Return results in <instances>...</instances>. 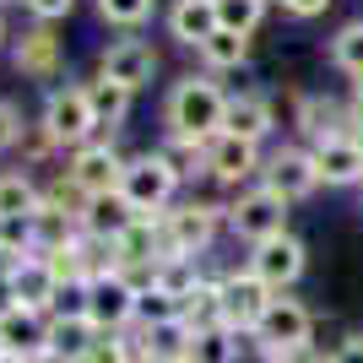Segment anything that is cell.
<instances>
[{"mask_svg": "<svg viewBox=\"0 0 363 363\" xmlns=\"http://www.w3.org/2000/svg\"><path fill=\"white\" fill-rule=\"evenodd\" d=\"M223 114H228V92L217 87L212 76L174 82V92H168V104H163L168 136H184V141H212L223 130Z\"/></svg>", "mask_w": 363, "mask_h": 363, "instance_id": "obj_1", "label": "cell"}, {"mask_svg": "<svg viewBox=\"0 0 363 363\" xmlns=\"http://www.w3.org/2000/svg\"><path fill=\"white\" fill-rule=\"evenodd\" d=\"M55 136V147H87L98 136V114H92V98H87V82H60L49 87L44 98V120H38Z\"/></svg>", "mask_w": 363, "mask_h": 363, "instance_id": "obj_2", "label": "cell"}, {"mask_svg": "<svg viewBox=\"0 0 363 363\" xmlns=\"http://www.w3.org/2000/svg\"><path fill=\"white\" fill-rule=\"evenodd\" d=\"M223 223H228V206H212V201H179V206H168L163 212V260L168 255L201 260Z\"/></svg>", "mask_w": 363, "mask_h": 363, "instance_id": "obj_3", "label": "cell"}, {"mask_svg": "<svg viewBox=\"0 0 363 363\" xmlns=\"http://www.w3.org/2000/svg\"><path fill=\"white\" fill-rule=\"evenodd\" d=\"M217 298H223V325H228V331L255 336L277 293L266 288V282H260L250 266H228V272L217 277Z\"/></svg>", "mask_w": 363, "mask_h": 363, "instance_id": "obj_4", "label": "cell"}, {"mask_svg": "<svg viewBox=\"0 0 363 363\" xmlns=\"http://www.w3.org/2000/svg\"><path fill=\"white\" fill-rule=\"evenodd\" d=\"M174 190H179V174L168 168L163 152H141L125 163V179H120V196L136 206V217H157L174 206Z\"/></svg>", "mask_w": 363, "mask_h": 363, "instance_id": "obj_5", "label": "cell"}, {"mask_svg": "<svg viewBox=\"0 0 363 363\" xmlns=\"http://www.w3.org/2000/svg\"><path fill=\"white\" fill-rule=\"evenodd\" d=\"M250 342H255L260 352H272V358L303 352V347H315V315H309L298 298H282V293H277L266 320H260V331L250 336Z\"/></svg>", "mask_w": 363, "mask_h": 363, "instance_id": "obj_6", "label": "cell"}, {"mask_svg": "<svg viewBox=\"0 0 363 363\" xmlns=\"http://www.w3.org/2000/svg\"><path fill=\"white\" fill-rule=\"evenodd\" d=\"M228 228H233L244 244H266V239H277V233H288V201L277 196V190H266V184H255V190H244V196L228 206Z\"/></svg>", "mask_w": 363, "mask_h": 363, "instance_id": "obj_7", "label": "cell"}, {"mask_svg": "<svg viewBox=\"0 0 363 363\" xmlns=\"http://www.w3.org/2000/svg\"><path fill=\"white\" fill-rule=\"evenodd\" d=\"M87 320L104 336H125L130 325H136V288H130L120 272L87 282Z\"/></svg>", "mask_w": 363, "mask_h": 363, "instance_id": "obj_8", "label": "cell"}, {"mask_svg": "<svg viewBox=\"0 0 363 363\" xmlns=\"http://www.w3.org/2000/svg\"><path fill=\"white\" fill-rule=\"evenodd\" d=\"M260 184L266 190H277V196L288 201H303L320 190V174H315V157H309V147H277L272 157H266V168H260Z\"/></svg>", "mask_w": 363, "mask_h": 363, "instance_id": "obj_9", "label": "cell"}, {"mask_svg": "<svg viewBox=\"0 0 363 363\" xmlns=\"http://www.w3.org/2000/svg\"><path fill=\"white\" fill-rule=\"evenodd\" d=\"M244 266H250L272 293H288L303 277V244L293 239V233H277V239H266V244H250Z\"/></svg>", "mask_w": 363, "mask_h": 363, "instance_id": "obj_10", "label": "cell"}, {"mask_svg": "<svg viewBox=\"0 0 363 363\" xmlns=\"http://www.w3.org/2000/svg\"><path fill=\"white\" fill-rule=\"evenodd\" d=\"M152 71H157V49H152L147 38H136V33L108 38V49L98 55V76H108V82H120V87H130V92L147 87Z\"/></svg>", "mask_w": 363, "mask_h": 363, "instance_id": "obj_11", "label": "cell"}, {"mask_svg": "<svg viewBox=\"0 0 363 363\" xmlns=\"http://www.w3.org/2000/svg\"><path fill=\"white\" fill-rule=\"evenodd\" d=\"M125 163H130V157H120V152H114V141H87V147L71 152L65 174H71L87 196H114V190H120V179H125Z\"/></svg>", "mask_w": 363, "mask_h": 363, "instance_id": "obj_12", "label": "cell"}, {"mask_svg": "<svg viewBox=\"0 0 363 363\" xmlns=\"http://www.w3.org/2000/svg\"><path fill=\"white\" fill-rule=\"evenodd\" d=\"M0 342L11 358L49 363V315L22 309V303H0Z\"/></svg>", "mask_w": 363, "mask_h": 363, "instance_id": "obj_13", "label": "cell"}, {"mask_svg": "<svg viewBox=\"0 0 363 363\" xmlns=\"http://www.w3.org/2000/svg\"><path fill=\"white\" fill-rule=\"evenodd\" d=\"M16 71L33 76V82H55V76L65 71V49H60V33H55V22H33L22 38H16Z\"/></svg>", "mask_w": 363, "mask_h": 363, "instance_id": "obj_14", "label": "cell"}, {"mask_svg": "<svg viewBox=\"0 0 363 363\" xmlns=\"http://www.w3.org/2000/svg\"><path fill=\"white\" fill-rule=\"evenodd\" d=\"M260 147L255 141H239L228 136V130H217L212 141H206V174H212L217 184H244L250 174H260Z\"/></svg>", "mask_w": 363, "mask_h": 363, "instance_id": "obj_15", "label": "cell"}, {"mask_svg": "<svg viewBox=\"0 0 363 363\" xmlns=\"http://www.w3.org/2000/svg\"><path fill=\"white\" fill-rule=\"evenodd\" d=\"M320 184H363V136H331L309 147Z\"/></svg>", "mask_w": 363, "mask_h": 363, "instance_id": "obj_16", "label": "cell"}, {"mask_svg": "<svg viewBox=\"0 0 363 363\" xmlns=\"http://www.w3.org/2000/svg\"><path fill=\"white\" fill-rule=\"evenodd\" d=\"M293 125H298V136L309 141V147H320V141H331V136H358L347 104H331V98H298Z\"/></svg>", "mask_w": 363, "mask_h": 363, "instance_id": "obj_17", "label": "cell"}, {"mask_svg": "<svg viewBox=\"0 0 363 363\" xmlns=\"http://www.w3.org/2000/svg\"><path fill=\"white\" fill-rule=\"evenodd\" d=\"M272 125H277V114H272V104L260 98V92H228V114H223V130L228 136H239V141H266L272 136Z\"/></svg>", "mask_w": 363, "mask_h": 363, "instance_id": "obj_18", "label": "cell"}, {"mask_svg": "<svg viewBox=\"0 0 363 363\" xmlns=\"http://www.w3.org/2000/svg\"><path fill=\"white\" fill-rule=\"evenodd\" d=\"M104 342V331L92 320H65L49 315V363H87V352Z\"/></svg>", "mask_w": 363, "mask_h": 363, "instance_id": "obj_19", "label": "cell"}, {"mask_svg": "<svg viewBox=\"0 0 363 363\" xmlns=\"http://www.w3.org/2000/svg\"><path fill=\"white\" fill-rule=\"evenodd\" d=\"M55 277H49V266L38 255L33 260H22L16 266V277L6 282V303H22V309H38V315H49V303H55Z\"/></svg>", "mask_w": 363, "mask_h": 363, "instance_id": "obj_20", "label": "cell"}, {"mask_svg": "<svg viewBox=\"0 0 363 363\" xmlns=\"http://www.w3.org/2000/svg\"><path fill=\"white\" fill-rule=\"evenodd\" d=\"M217 28H223L217 22V0H174V11H168V33L190 49H201Z\"/></svg>", "mask_w": 363, "mask_h": 363, "instance_id": "obj_21", "label": "cell"}, {"mask_svg": "<svg viewBox=\"0 0 363 363\" xmlns=\"http://www.w3.org/2000/svg\"><path fill=\"white\" fill-rule=\"evenodd\" d=\"M130 223H136V206H130L120 190H114V196H92V201H87V212H82V233H92V239H108V244L120 239Z\"/></svg>", "mask_w": 363, "mask_h": 363, "instance_id": "obj_22", "label": "cell"}, {"mask_svg": "<svg viewBox=\"0 0 363 363\" xmlns=\"http://www.w3.org/2000/svg\"><path fill=\"white\" fill-rule=\"evenodd\" d=\"M179 320L190 325V331H212V325H223V298H217V277H201L196 288L179 298Z\"/></svg>", "mask_w": 363, "mask_h": 363, "instance_id": "obj_23", "label": "cell"}, {"mask_svg": "<svg viewBox=\"0 0 363 363\" xmlns=\"http://www.w3.org/2000/svg\"><path fill=\"white\" fill-rule=\"evenodd\" d=\"M44 206V184L33 179V174H0V217H38Z\"/></svg>", "mask_w": 363, "mask_h": 363, "instance_id": "obj_24", "label": "cell"}, {"mask_svg": "<svg viewBox=\"0 0 363 363\" xmlns=\"http://www.w3.org/2000/svg\"><path fill=\"white\" fill-rule=\"evenodd\" d=\"M244 347H250V336L228 331V325H212V331L190 336V363H233Z\"/></svg>", "mask_w": 363, "mask_h": 363, "instance_id": "obj_25", "label": "cell"}, {"mask_svg": "<svg viewBox=\"0 0 363 363\" xmlns=\"http://www.w3.org/2000/svg\"><path fill=\"white\" fill-rule=\"evenodd\" d=\"M201 60H206V76H217V71H239L244 60H250V38L244 33H228V28H217L206 44L196 49Z\"/></svg>", "mask_w": 363, "mask_h": 363, "instance_id": "obj_26", "label": "cell"}, {"mask_svg": "<svg viewBox=\"0 0 363 363\" xmlns=\"http://www.w3.org/2000/svg\"><path fill=\"white\" fill-rule=\"evenodd\" d=\"M87 98H92V114H98V130H114V125L125 120V108H130V87L108 82V76H92Z\"/></svg>", "mask_w": 363, "mask_h": 363, "instance_id": "obj_27", "label": "cell"}, {"mask_svg": "<svg viewBox=\"0 0 363 363\" xmlns=\"http://www.w3.org/2000/svg\"><path fill=\"white\" fill-rule=\"evenodd\" d=\"M174 320H179V298H174L168 288H157V282H152V288L136 293V325L157 331V325H174Z\"/></svg>", "mask_w": 363, "mask_h": 363, "instance_id": "obj_28", "label": "cell"}, {"mask_svg": "<svg viewBox=\"0 0 363 363\" xmlns=\"http://www.w3.org/2000/svg\"><path fill=\"white\" fill-rule=\"evenodd\" d=\"M168 157V168L179 174V184L184 179H196V174H206V141H184V136H168L163 147H157Z\"/></svg>", "mask_w": 363, "mask_h": 363, "instance_id": "obj_29", "label": "cell"}, {"mask_svg": "<svg viewBox=\"0 0 363 363\" xmlns=\"http://www.w3.org/2000/svg\"><path fill=\"white\" fill-rule=\"evenodd\" d=\"M331 60H336V71H347L352 82L363 76V16H358V22H347V28H336Z\"/></svg>", "mask_w": 363, "mask_h": 363, "instance_id": "obj_30", "label": "cell"}, {"mask_svg": "<svg viewBox=\"0 0 363 363\" xmlns=\"http://www.w3.org/2000/svg\"><path fill=\"white\" fill-rule=\"evenodd\" d=\"M260 16H266V0H217V22H223L228 33H250L260 28Z\"/></svg>", "mask_w": 363, "mask_h": 363, "instance_id": "obj_31", "label": "cell"}, {"mask_svg": "<svg viewBox=\"0 0 363 363\" xmlns=\"http://www.w3.org/2000/svg\"><path fill=\"white\" fill-rule=\"evenodd\" d=\"M152 6H157V0H98V16H104L108 28H125V33H136L141 22L152 16Z\"/></svg>", "mask_w": 363, "mask_h": 363, "instance_id": "obj_32", "label": "cell"}, {"mask_svg": "<svg viewBox=\"0 0 363 363\" xmlns=\"http://www.w3.org/2000/svg\"><path fill=\"white\" fill-rule=\"evenodd\" d=\"M49 315L87 320V282H60V288H55V303H49Z\"/></svg>", "mask_w": 363, "mask_h": 363, "instance_id": "obj_33", "label": "cell"}, {"mask_svg": "<svg viewBox=\"0 0 363 363\" xmlns=\"http://www.w3.org/2000/svg\"><path fill=\"white\" fill-rule=\"evenodd\" d=\"M22 136H28L22 108H16L11 98H0V152H16V147H22Z\"/></svg>", "mask_w": 363, "mask_h": 363, "instance_id": "obj_34", "label": "cell"}, {"mask_svg": "<svg viewBox=\"0 0 363 363\" xmlns=\"http://www.w3.org/2000/svg\"><path fill=\"white\" fill-rule=\"evenodd\" d=\"M33 11V22H60V16H71V6L76 0H22Z\"/></svg>", "mask_w": 363, "mask_h": 363, "instance_id": "obj_35", "label": "cell"}, {"mask_svg": "<svg viewBox=\"0 0 363 363\" xmlns=\"http://www.w3.org/2000/svg\"><path fill=\"white\" fill-rule=\"evenodd\" d=\"M87 363H136V358L125 352V342H120V336H104V342H98V347L87 352Z\"/></svg>", "mask_w": 363, "mask_h": 363, "instance_id": "obj_36", "label": "cell"}, {"mask_svg": "<svg viewBox=\"0 0 363 363\" xmlns=\"http://www.w3.org/2000/svg\"><path fill=\"white\" fill-rule=\"evenodd\" d=\"M325 363H363V336H342V342L325 352Z\"/></svg>", "mask_w": 363, "mask_h": 363, "instance_id": "obj_37", "label": "cell"}, {"mask_svg": "<svg viewBox=\"0 0 363 363\" xmlns=\"http://www.w3.org/2000/svg\"><path fill=\"white\" fill-rule=\"evenodd\" d=\"M325 6H331V0H282V11L303 16V22H309V16H325Z\"/></svg>", "mask_w": 363, "mask_h": 363, "instance_id": "obj_38", "label": "cell"}, {"mask_svg": "<svg viewBox=\"0 0 363 363\" xmlns=\"http://www.w3.org/2000/svg\"><path fill=\"white\" fill-rule=\"evenodd\" d=\"M136 363H184V358H168V352H147V358H136Z\"/></svg>", "mask_w": 363, "mask_h": 363, "instance_id": "obj_39", "label": "cell"}, {"mask_svg": "<svg viewBox=\"0 0 363 363\" xmlns=\"http://www.w3.org/2000/svg\"><path fill=\"white\" fill-rule=\"evenodd\" d=\"M0 49H6V16H0Z\"/></svg>", "mask_w": 363, "mask_h": 363, "instance_id": "obj_40", "label": "cell"}, {"mask_svg": "<svg viewBox=\"0 0 363 363\" xmlns=\"http://www.w3.org/2000/svg\"><path fill=\"white\" fill-rule=\"evenodd\" d=\"M6 358H11V352H6V342H0V363H6Z\"/></svg>", "mask_w": 363, "mask_h": 363, "instance_id": "obj_41", "label": "cell"}, {"mask_svg": "<svg viewBox=\"0 0 363 363\" xmlns=\"http://www.w3.org/2000/svg\"><path fill=\"white\" fill-rule=\"evenodd\" d=\"M6 363H28V358H6Z\"/></svg>", "mask_w": 363, "mask_h": 363, "instance_id": "obj_42", "label": "cell"}, {"mask_svg": "<svg viewBox=\"0 0 363 363\" xmlns=\"http://www.w3.org/2000/svg\"><path fill=\"white\" fill-rule=\"evenodd\" d=\"M358 190H363V184H358Z\"/></svg>", "mask_w": 363, "mask_h": 363, "instance_id": "obj_43", "label": "cell"}]
</instances>
